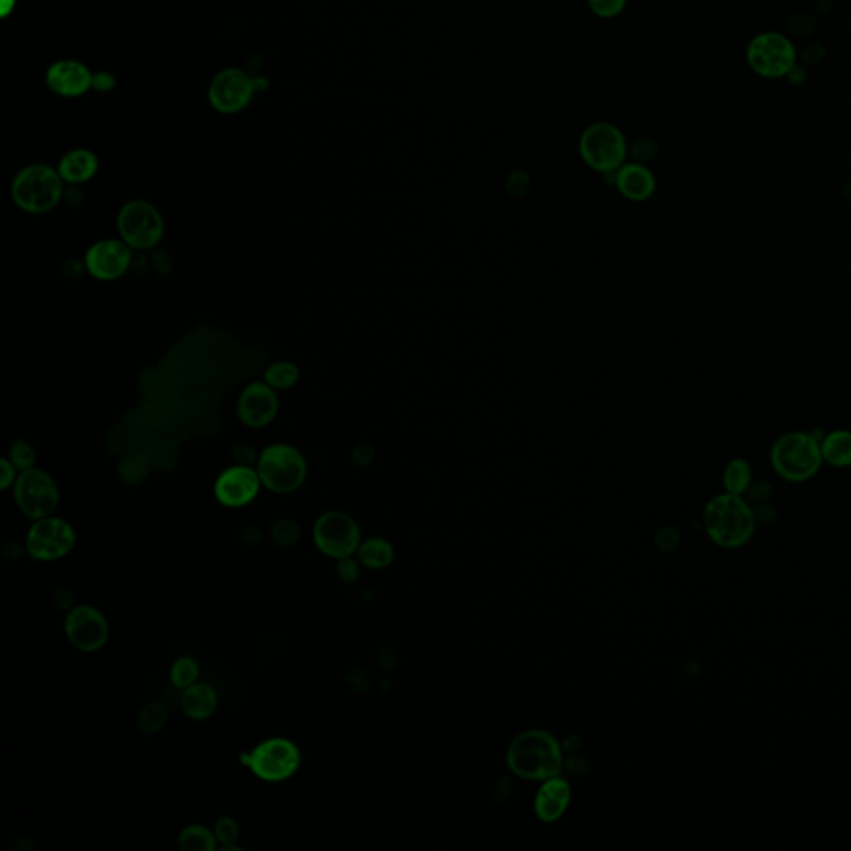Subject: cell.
I'll return each instance as SVG.
<instances>
[{"mask_svg":"<svg viewBox=\"0 0 851 851\" xmlns=\"http://www.w3.org/2000/svg\"><path fill=\"white\" fill-rule=\"evenodd\" d=\"M704 527L715 546L740 549L752 541L757 529V517L752 504L745 497L724 492L707 502Z\"/></svg>","mask_w":851,"mask_h":851,"instance_id":"6da1fadb","label":"cell"},{"mask_svg":"<svg viewBox=\"0 0 851 851\" xmlns=\"http://www.w3.org/2000/svg\"><path fill=\"white\" fill-rule=\"evenodd\" d=\"M507 767L526 780H549L562 772L561 745L551 733L527 730L517 735L507 748Z\"/></svg>","mask_w":851,"mask_h":851,"instance_id":"7a4b0ae2","label":"cell"},{"mask_svg":"<svg viewBox=\"0 0 851 851\" xmlns=\"http://www.w3.org/2000/svg\"><path fill=\"white\" fill-rule=\"evenodd\" d=\"M820 439L807 431H788L775 439L770 463L775 473L788 483H807L822 469Z\"/></svg>","mask_w":851,"mask_h":851,"instance_id":"3957f363","label":"cell"},{"mask_svg":"<svg viewBox=\"0 0 851 851\" xmlns=\"http://www.w3.org/2000/svg\"><path fill=\"white\" fill-rule=\"evenodd\" d=\"M10 195L15 205L27 213H47L54 210L64 197V180L59 170L35 163L15 175Z\"/></svg>","mask_w":851,"mask_h":851,"instance_id":"277c9868","label":"cell"},{"mask_svg":"<svg viewBox=\"0 0 851 851\" xmlns=\"http://www.w3.org/2000/svg\"><path fill=\"white\" fill-rule=\"evenodd\" d=\"M240 762L263 782H285L300 770L301 750L290 738H266L242 753Z\"/></svg>","mask_w":851,"mask_h":851,"instance_id":"5b68a950","label":"cell"},{"mask_svg":"<svg viewBox=\"0 0 851 851\" xmlns=\"http://www.w3.org/2000/svg\"><path fill=\"white\" fill-rule=\"evenodd\" d=\"M256 471L266 489L291 494L305 484L308 466L305 456L290 444H271L256 461Z\"/></svg>","mask_w":851,"mask_h":851,"instance_id":"8992f818","label":"cell"},{"mask_svg":"<svg viewBox=\"0 0 851 851\" xmlns=\"http://www.w3.org/2000/svg\"><path fill=\"white\" fill-rule=\"evenodd\" d=\"M797 57L792 40L780 32H762L747 47L748 65L763 79L787 77L797 65Z\"/></svg>","mask_w":851,"mask_h":851,"instance_id":"52a82bcc","label":"cell"},{"mask_svg":"<svg viewBox=\"0 0 851 851\" xmlns=\"http://www.w3.org/2000/svg\"><path fill=\"white\" fill-rule=\"evenodd\" d=\"M313 542L321 554L336 561L355 556L361 544L360 526L346 512H325L313 526Z\"/></svg>","mask_w":851,"mask_h":851,"instance_id":"ba28073f","label":"cell"},{"mask_svg":"<svg viewBox=\"0 0 851 851\" xmlns=\"http://www.w3.org/2000/svg\"><path fill=\"white\" fill-rule=\"evenodd\" d=\"M579 147L584 162L602 173L617 172L627 155L624 135L612 123H592L582 133Z\"/></svg>","mask_w":851,"mask_h":851,"instance_id":"9c48e42d","label":"cell"},{"mask_svg":"<svg viewBox=\"0 0 851 851\" xmlns=\"http://www.w3.org/2000/svg\"><path fill=\"white\" fill-rule=\"evenodd\" d=\"M14 499L20 512L32 521L54 516L59 507V487L54 478L42 469H29L19 473L14 484Z\"/></svg>","mask_w":851,"mask_h":851,"instance_id":"30bf717a","label":"cell"},{"mask_svg":"<svg viewBox=\"0 0 851 851\" xmlns=\"http://www.w3.org/2000/svg\"><path fill=\"white\" fill-rule=\"evenodd\" d=\"M120 237L132 250H150L163 238V218L152 203L133 200L123 205L117 220Z\"/></svg>","mask_w":851,"mask_h":851,"instance_id":"8fae6325","label":"cell"},{"mask_svg":"<svg viewBox=\"0 0 851 851\" xmlns=\"http://www.w3.org/2000/svg\"><path fill=\"white\" fill-rule=\"evenodd\" d=\"M77 536L74 527L60 517L49 516L34 521L25 537V549L34 561L54 562L70 554Z\"/></svg>","mask_w":851,"mask_h":851,"instance_id":"7c38bea8","label":"cell"},{"mask_svg":"<svg viewBox=\"0 0 851 851\" xmlns=\"http://www.w3.org/2000/svg\"><path fill=\"white\" fill-rule=\"evenodd\" d=\"M65 635L75 649L94 654L104 649L110 637L109 620L94 606H75L65 615Z\"/></svg>","mask_w":851,"mask_h":851,"instance_id":"4fadbf2b","label":"cell"},{"mask_svg":"<svg viewBox=\"0 0 851 851\" xmlns=\"http://www.w3.org/2000/svg\"><path fill=\"white\" fill-rule=\"evenodd\" d=\"M255 95V80L243 70H222L208 87V102L220 114L233 115L245 110Z\"/></svg>","mask_w":851,"mask_h":851,"instance_id":"5bb4252c","label":"cell"},{"mask_svg":"<svg viewBox=\"0 0 851 851\" xmlns=\"http://www.w3.org/2000/svg\"><path fill=\"white\" fill-rule=\"evenodd\" d=\"M261 486L263 484L256 469L237 464L225 469L218 476L215 481V497L222 506L238 509L255 501Z\"/></svg>","mask_w":851,"mask_h":851,"instance_id":"9a60e30c","label":"cell"},{"mask_svg":"<svg viewBox=\"0 0 851 851\" xmlns=\"http://www.w3.org/2000/svg\"><path fill=\"white\" fill-rule=\"evenodd\" d=\"M132 248L123 240H102L90 246L85 268L97 280H117L132 266Z\"/></svg>","mask_w":851,"mask_h":851,"instance_id":"2e32d148","label":"cell"},{"mask_svg":"<svg viewBox=\"0 0 851 851\" xmlns=\"http://www.w3.org/2000/svg\"><path fill=\"white\" fill-rule=\"evenodd\" d=\"M238 418L250 428H263L270 424L280 409V399L275 389L266 383H253L243 389L238 399Z\"/></svg>","mask_w":851,"mask_h":851,"instance_id":"e0dca14e","label":"cell"},{"mask_svg":"<svg viewBox=\"0 0 851 851\" xmlns=\"http://www.w3.org/2000/svg\"><path fill=\"white\" fill-rule=\"evenodd\" d=\"M45 84L50 92L74 99L94 87V74L79 60H57L47 69Z\"/></svg>","mask_w":851,"mask_h":851,"instance_id":"ac0fdd59","label":"cell"},{"mask_svg":"<svg viewBox=\"0 0 851 851\" xmlns=\"http://www.w3.org/2000/svg\"><path fill=\"white\" fill-rule=\"evenodd\" d=\"M571 797V787L561 775L544 780L536 795L534 812L542 822H556L566 813Z\"/></svg>","mask_w":851,"mask_h":851,"instance_id":"d6986e66","label":"cell"},{"mask_svg":"<svg viewBox=\"0 0 851 851\" xmlns=\"http://www.w3.org/2000/svg\"><path fill=\"white\" fill-rule=\"evenodd\" d=\"M615 185L619 192L634 202H644L655 192V178L642 163H629L615 172Z\"/></svg>","mask_w":851,"mask_h":851,"instance_id":"ffe728a7","label":"cell"},{"mask_svg":"<svg viewBox=\"0 0 851 851\" xmlns=\"http://www.w3.org/2000/svg\"><path fill=\"white\" fill-rule=\"evenodd\" d=\"M183 714L187 715L188 719L195 722H203V720L212 719L213 714L218 709V695L212 685L197 684L183 690L182 700Z\"/></svg>","mask_w":851,"mask_h":851,"instance_id":"44dd1931","label":"cell"},{"mask_svg":"<svg viewBox=\"0 0 851 851\" xmlns=\"http://www.w3.org/2000/svg\"><path fill=\"white\" fill-rule=\"evenodd\" d=\"M57 170H59L60 177L64 182L70 183V185H79V183L89 182L90 178L97 173L99 158L90 150L77 148V150L65 153Z\"/></svg>","mask_w":851,"mask_h":851,"instance_id":"7402d4cb","label":"cell"},{"mask_svg":"<svg viewBox=\"0 0 851 851\" xmlns=\"http://www.w3.org/2000/svg\"><path fill=\"white\" fill-rule=\"evenodd\" d=\"M823 463L832 468H850L851 466V431L850 429H835L823 434L820 439Z\"/></svg>","mask_w":851,"mask_h":851,"instance_id":"603a6c76","label":"cell"},{"mask_svg":"<svg viewBox=\"0 0 851 851\" xmlns=\"http://www.w3.org/2000/svg\"><path fill=\"white\" fill-rule=\"evenodd\" d=\"M356 559L360 561L361 566L373 569V571H381L393 562L394 549L386 539L371 537V539L361 541L360 547L356 551Z\"/></svg>","mask_w":851,"mask_h":851,"instance_id":"cb8c5ba5","label":"cell"},{"mask_svg":"<svg viewBox=\"0 0 851 851\" xmlns=\"http://www.w3.org/2000/svg\"><path fill=\"white\" fill-rule=\"evenodd\" d=\"M178 845L183 851H215L220 848L217 835L205 825H188L178 835Z\"/></svg>","mask_w":851,"mask_h":851,"instance_id":"d4e9b609","label":"cell"},{"mask_svg":"<svg viewBox=\"0 0 851 851\" xmlns=\"http://www.w3.org/2000/svg\"><path fill=\"white\" fill-rule=\"evenodd\" d=\"M753 483L752 466L747 459L735 458L727 464L724 471L725 492L735 496H745L748 487Z\"/></svg>","mask_w":851,"mask_h":851,"instance_id":"484cf974","label":"cell"},{"mask_svg":"<svg viewBox=\"0 0 851 851\" xmlns=\"http://www.w3.org/2000/svg\"><path fill=\"white\" fill-rule=\"evenodd\" d=\"M168 717L170 715H168L167 705L158 702V700H153V702L143 705L142 710L138 712V729L143 735H157L165 729Z\"/></svg>","mask_w":851,"mask_h":851,"instance_id":"4316f807","label":"cell"},{"mask_svg":"<svg viewBox=\"0 0 851 851\" xmlns=\"http://www.w3.org/2000/svg\"><path fill=\"white\" fill-rule=\"evenodd\" d=\"M300 369L290 361L273 363L265 371V383L273 389H290L298 383Z\"/></svg>","mask_w":851,"mask_h":851,"instance_id":"83f0119b","label":"cell"},{"mask_svg":"<svg viewBox=\"0 0 851 851\" xmlns=\"http://www.w3.org/2000/svg\"><path fill=\"white\" fill-rule=\"evenodd\" d=\"M200 677V665L193 657H180L175 660L170 669V682L173 687L185 690L197 684Z\"/></svg>","mask_w":851,"mask_h":851,"instance_id":"f1b7e54d","label":"cell"},{"mask_svg":"<svg viewBox=\"0 0 851 851\" xmlns=\"http://www.w3.org/2000/svg\"><path fill=\"white\" fill-rule=\"evenodd\" d=\"M213 832L217 835L218 845H220L218 850L243 851L242 847H238L240 825L235 818L228 817V815L218 818L215 827H213Z\"/></svg>","mask_w":851,"mask_h":851,"instance_id":"f546056e","label":"cell"},{"mask_svg":"<svg viewBox=\"0 0 851 851\" xmlns=\"http://www.w3.org/2000/svg\"><path fill=\"white\" fill-rule=\"evenodd\" d=\"M271 541L280 549H291L301 539V527L293 519H278L270 529Z\"/></svg>","mask_w":851,"mask_h":851,"instance_id":"4dcf8cb0","label":"cell"},{"mask_svg":"<svg viewBox=\"0 0 851 851\" xmlns=\"http://www.w3.org/2000/svg\"><path fill=\"white\" fill-rule=\"evenodd\" d=\"M9 459L19 473L29 471L35 464L34 448L24 439H15L14 443L10 444Z\"/></svg>","mask_w":851,"mask_h":851,"instance_id":"1f68e13d","label":"cell"},{"mask_svg":"<svg viewBox=\"0 0 851 851\" xmlns=\"http://www.w3.org/2000/svg\"><path fill=\"white\" fill-rule=\"evenodd\" d=\"M625 2L627 0H587L592 12L602 19H612L619 15L624 10Z\"/></svg>","mask_w":851,"mask_h":851,"instance_id":"d6a6232c","label":"cell"},{"mask_svg":"<svg viewBox=\"0 0 851 851\" xmlns=\"http://www.w3.org/2000/svg\"><path fill=\"white\" fill-rule=\"evenodd\" d=\"M123 481L128 484H138L145 478L147 468L137 458H127L120 466Z\"/></svg>","mask_w":851,"mask_h":851,"instance_id":"836d02e7","label":"cell"},{"mask_svg":"<svg viewBox=\"0 0 851 851\" xmlns=\"http://www.w3.org/2000/svg\"><path fill=\"white\" fill-rule=\"evenodd\" d=\"M336 571H338V577L345 584H355L358 581V577H360V561L353 559V556L338 559Z\"/></svg>","mask_w":851,"mask_h":851,"instance_id":"e575fe53","label":"cell"},{"mask_svg":"<svg viewBox=\"0 0 851 851\" xmlns=\"http://www.w3.org/2000/svg\"><path fill=\"white\" fill-rule=\"evenodd\" d=\"M630 153L635 158V163L649 162L650 158H654L657 153V143L650 138H640L632 145Z\"/></svg>","mask_w":851,"mask_h":851,"instance_id":"d590c367","label":"cell"},{"mask_svg":"<svg viewBox=\"0 0 851 851\" xmlns=\"http://www.w3.org/2000/svg\"><path fill=\"white\" fill-rule=\"evenodd\" d=\"M770 496H772V486H770L767 481H753L743 497H745L750 504H757V506H760V504H765Z\"/></svg>","mask_w":851,"mask_h":851,"instance_id":"8d00e7d4","label":"cell"},{"mask_svg":"<svg viewBox=\"0 0 851 851\" xmlns=\"http://www.w3.org/2000/svg\"><path fill=\"white\" fill-rule=\"evenodd\" d=\"M655 544H657L660 551H675L680 544V534L675 531L674 527H664L662 531L657 532Z\"/></svg>","mask_w":851,"mask_h":851,"instance_id":"74e56055","label":"cell"},{"mask_svg":"<svg viewBox=\"0 0 851 851\" xmlns=\"http://www.w3.org/2000/svg\"><path fill=\"white\" fill-rule=\"evenodd\" d=\"M17 468L9 458L0 459V489H9L17 481Z\"/></svg>","mask_w":851,"mask_h":851,"instance_id":"f35d334b","label":"cell"},{"mask_svg":"<svg viewBox=\"0 0 851 851\" xmlns=\"http://www.w3.org/2000/svg\"><path fill=\"white\" fill-rule=\"evenodd\" d=\"M54 604L59 607V609L67 610V612H69L70 609H74L75 607L74 592L70 591L69 587H59V589L54 592Z\"/></svg>","mask_w":851,"mask_h":851,"instance_id":"ab89813d","label":"cell"},{"mask_svg":"<svg viewBox=\"0 0 851 851\" xmlns=\"http://www.w3.org/2000/svg\"><path fill=\"white\" fill-rule=\"evenodd\" d=\"M527 185H529V178H527L526 173L514 172L507 182V190L511 192V195H522L526 192Z\"/></svg>","mask_w":851,"mask_h":851,"instance_id":"60d3db41","label":"cell"},{"mask_svg":"<svg viewBox=\"0 0 851 851\" xmlns=\"http://www.w3.org/2000/svg\"><path fill=\"white\" fill-rule=\"evenodd\" d=\"M263 537H265V534H263L260 527L253 526V524L243 527L242 531H240V541L246 544V546L260 544L263 541Z\"/></svg>","mask_w":851,"mask_h":851,"instance_id":"b9f144b4","label":"cell"},{"mask_svg":"<svg viewBox=\"0 0 851 851\" xmlns=\"http://www.w3.org/2000/svg\"><path fill=\"white\" fill-rule=\"evenodd\" d=\"M233 458L237 459V463L243 464V466H251L255 461H258L255 451L248 444H237L233 449Z\"/></svg>","mask_w":851,"mask_h":851,"instance_id":"7bdbcfd3","label":"cell"},{"mask_svg":"<svg viewBox=\"0 0 851 851\" xmlns=\"http://www.w3.org/2000/svg\"><path fill=\"white\" fill-rule=\"evenodd\" d=\"M27 554V549L24 546H20L17 542H9V544H5L4 549H2V556H4L5 561H19L22 559V556Z\"/></svg>","mask_w":851,"mask_h":851,"instance_id":"ee69618b","label":"cell"},{"mask_svg":"<svg viewBox=\"0 0 851 851\" xmlns=\"http://www.w3.org/2000/svg\"><path fill=\"white\" fill-rule=\"evenodd\" d=\"M114 85V79L107 74L94 75V87L99 90H109Z\"/></svg>","mask_w":851,"mask_h":851,"instance_id":"f6af8a7d","label":"cell"}]
</instances>
